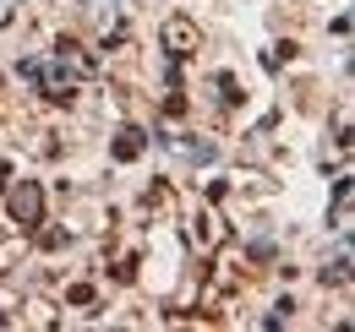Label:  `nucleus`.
I'll list each match as a JSON object with an SVG mask.
<instances>
[{"instance_id":"obj_3","label":"nucleus","mask_w":355,"mask_h":332,"mask_svg":"<svg viewBox=\"0 0 355 332\" xmlns=\"http://www.w3.org/2000/svg\"><path fill=\"white\" fill-rule=\"evenodd\" d=\"M142 153V131H121V142H115V158H137Z\"/></svg>"},{"instance_id":"obj_2","label":"nucleus","mask_w":355,"mask_h":332,"mask_svg":"<svg viewBox=\"0 0 355 332\" xmlns=\"http://www.w3.org/2000/svg\"><path fill=\"white\" fill-rule=\"evenodd\" d=\"M164 39H170V49H175V55H191V44H197V33H191L186 22H170V28H164Z\"/></svg>"},{"instance_id":"obj_1","label":"nucleus","mask_w":355,"mask_h":332,"mask_svg":"<svg viewBox=\"0 0 355 332\" xmlns=\"http://www.w3.org/2000/svg\"><path fill=\"white\" fill-rule=\"evenodd\" d=\"M11 218H17L22 229H33V223L44 218V196H39L33 180H22V191H11Z\"/></svg>"}]
</instances>
